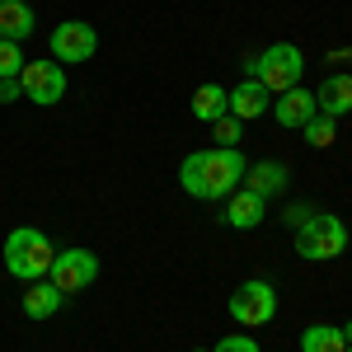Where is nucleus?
<instances>
[{
  "mask_svg": "<svg viewBox=\"0 0 352 352\" xmlns=\"http://www.w3.org/2000/svg\"><path fill=\"white\" fill-rule=\"evenodd\" d=\"M244 155L240 146H212V151H192L188 160L179 164V184L188 197H202V202H217V197H230V192L244 184Z\"/></svg>",
  "mask_w": 352,
  "mask_h": 352,
  "instance_id": "obj_1",
  "label": "nucleus"
},
{
  "mask_svg": "<svg viewBox=\"0 0 352 352\" xmlns=\"http://www.w3.org/2000/svg\"><path fill=\"white\" fill-rule=\"evenodd\" d=\"M52 258H56V249L43 230H33V226L10 230V240H5V268H10V277H19V282H43V277L52 272Z\"/></svg>",
  "mask_w": 352,
  "mask_h": 352,
  "instance_id": "obj_2",
  "label": "nucleus"
},
{
  "mask_svg": "<svg viewBox=\"0 0 352 352\" xmlns=\"http://www.w3.org/2000/svg\"><path fill=\"white\" fill-rule=\"evenodd\" d=\"M300 71H305V56H300L296 43H272V47H263V56L249 61V80H258L268 94H287V89H296Z\"/></svg>",
  "mask_w": 352,
  "mask_h": 352,
  "instance_id": "obj_3",
  "label": "nucleus"
},
{
  "mask_svg": "<svg viewBox=\"0 0 352 352\" xmlns=\"http://www.w3.org/2000/svg\"><path fill=\"white\" fill-rule=\"evenodd\" d=\"M348 249V226L329 212H310V217L296 226V254L310 258V263H324V258H338Z\"/></svg>",
  "mask_w": 352,
  "mask_h": 352,
  "instance_id": "obj_4",
  "label": "nucleus"
},
{
  "mask_svg": "<svg viewBox=\"0 0 352 352\" xmlns=\"http://www.w3.org/2000/svg\"><path fill=\"white\" fill-rule=\"evenodd\" d=\"M277 315V292H272L263 277H254V282H244L240 292L230 296V320L244 329H263Z\"/></svg>",
  "mask_w": 352,
  "mask_h": 352,
  "instance_id": "obj_5",
  "label": "nucleus"
},
{
  "mask_svg": "<svg viewBox=\"0 0 352 352\" xmlns=\"http://www.w3.org/2000/svg\"><path fill=\"white\" fill-rule=\"evenodd\" d=\"M94 277H99V254H89V249H61L52 258V272H47V282H52L61 296L85 292Z\"/></svg>",
  "mask_w": 352,
  "mask_h": 352,
  "instance_id": "obj_6",
  "label": "nucleus"
},
{
  "mask_svg": "<svg viewBox=\"0 0 352 352\" xmlns=\"http://www.w3.org/2000/svg\"><path fill=\"white\" fill-rule=\"evenodd\" d=\"M99 52V33L85 24V19H66V24L52 28V61L61 66H80Z\"/></svg>",
  "mask_w": 352,
  "mask_h": 352,
  "instance_id": "obj_7",
  "label": "nucleus"
},
{
  "mask_svg": "<svg viewBox=\"0 0 352 352\" xmlns=\"http://www.w3.org/2000/svg\"><path fill=\"white\" fill-rule=\"evenodd\" d=\"M19 85H24L28 104H43L47 109V104H56L66 94V71H61V61H24Z\"/></svg>",
  "mask_w": 352,
  "mask_h": 352,
  "instance_id": "obj_8",
  "label": "nucleus"
},
{
  "mask_svg": "<svg viewBox=\"0 0 352 352\" xmlns=\"http://www.w3.org/2000/svg\"><path fill=\"white\" fill-rule=\"evenodd\" d=\"M315 89H287V94H277V104H272V118L282 122V127H305L310 118H315Z\"/></svg>",
  "mask_w": 352,
  "mask_h": 352,
  "instance_id": "obj_9",
  "label": "nucleus"
},
{
  "mask_svg": "<svg viewBox=\"0 0 352 352\" xmlns=\"http://www.w3.org/2000/svg\"><path fill=\"white\" fill-rule=\"evenodd\" d=\"M263 202H268V197H258V192H249L240 184V188L226 197V226H235V230H254V226L263 221Z\"/></svg>",
  "mask_w": 352,
  "mask_h": 352,
  "instance_id": "obj_10",
  "label": "nucleus"
},
{
  "mask_svg": "<svg viewBox=\"0 0 352 352\" xmlns=\"http://www.w3.org/2000/svg\"><path fill=\"white\" fill-rule=\"evenodd\" d=\"M315 109L324 113V118H343V113H352V76H329L320 89H315Z\"/></svg>",
  "mask_w": 352,
  "mask_h": 352,
  "instance_id": "obj_11",
  "label": "nucleus"
},
{
  "mask_svg": "<svg viewBox=\"0 0 352 352\" xmlns=\"http://www.w3.org/2000/svg\"><path fill=\"white\" fill-rule=\"evenodd\" d=\"M263 109H272V94L258 80H240L230 89V118L249 122V118H263Z\"/></svg>",
  "mask_w": 352,
  "mask_h": 352,
  "instance_id": "obj_12",
  "label": "nucleus"
},
{
  "mask_svg": "<svg viewBox=\"0 0 352 352\" xmlns=\"http://www.w3.org/2000/svg\"><path fill=\"white\" fill-rule=\"evenodd\" d=\"M33 28H38V19H33V5L28 0H0V38L24 43Z\"/></svg>",
  "mask_w": 352,
  "mask_h": 352,
  "instance_id": "obj_13",
  "label": "nucleus"
},
{
  "mask_svg": "<svg viewBox=\"0 0 352 352\" xmlns=\"http://www.w3.org/2000/svg\"><path fill=\"white\" fill-rule=\"evenodd\" d=\"M244 188L258 192V197H272V192H282V188H287V164H277V160L249 164V169H244Z\"/></svg>",
  "mask_w": 352,
  "mask_h": 352,
  "instance_id": "obj_14",
  "label": "nucleus"
},
{
  "mask_svg": "<svg viewBox=\"0 0 352 352\" xmlns=\"http://www.w3.org/2000/svg\"><path fill=\"white\" fill-rule=\"evenodd\" d=\"M61 292H56L52 282L43 277V282H28V292H24V315L28 320H47V315H56L61 310Z\"/></svg>",
  "mask_w": 352,
  "mask_h": 352,
  "instance_id": "obj_15",
  "label": "nucleus"
},
{
  "mask_svg": "<svg viewBox=\"0 0 352 352\" xmlns=\"http://www.w3.org/2000/svg\"><path fill=\"white\" fill-rule=\"evenodd\" d=\"M230 113V89L226 85H202L197 94H192V118L197 122H217Z\"/></svg>",
  "mask_w": 352,
  "mask_h": 352,
  "instance_id": "obj_16",
  "label": "nucleus"
},
{
  "mask_svg": "<svg viewBox=\"0 0 352 352\" xmlns=\"http://www.w3.org/2000/svg\"><path fill=\"white\" fill-rule=\"evenodd\" d=\"M300 352H348V338L338 324H310L300 333Z\"/></svg>",
  "mask_w": 352,
  "mask_h": 352,
  "instance_id": "obj_17",
  "label": "nucleus"
},
{
  "mask_svg": "<svg viewBox=\"0 0 352 352\" xmlns=\"http://www.w3.org/2000/svg\"><path fill=\"white\" fill-rule=\"evenodd\" d=\"M300 132H305V141H310V146H320V151H324V146H333V132H338V122H333V118H324V113H315V118H310Z\"/></svg>",
  "mask_w": 352,
  "mask_h": 352,
  "instance_id": "obj_18",
  "label": "nucleus"
},
{
  "mask_svg": "<svg viewBox=\"0 0 352 352\" xmlns=\"http://www.w3.org/2000/svg\"><path fill=\"white\" fill-rule=\"evenodd\" d=\"M19 71H24V52H19V43L0 38V80H14Z\"/></svg>",
  "mask_w": 352,
  "mask_h": 352,
  "instance_id": "obj_19",
  "label": "nucleus"
},
{
  "mask_svg": "<svg viewBox=\"0 0 352 352\" xmlns=\"http://www.w3.org/2000/svg\"><path fill=\"white\" fill-rule=\"evenodd\" d=\"M212 127H217L221 146H240V118H230V113H226V118H217Z\"/></svg>",
  "mask_w": 352,
  "mask_h": 352,
  "instance_id": "obj_20",
  "label": "nucleus"
},
{
  "mask_svg": "<svg viewBox=\"0 0 352 352\" xmlns=\"http://www.w3.org/2000/svg\"><path fill=\"white\" fill-rule=\"evenodd\" d=\"M212 352H258V343H254L249 333H226V338H221Z\"/></svg>",
  "mask_w": 352,
  "mask_h": 352,
  "instance_id": "obj_21",
  "label": "nucleus"
},
{
  "mask_svg": "<svg viewBox=\"0 0 352 352\" xmlns=\"http://www.w3.org/2000/svg\"><path fill=\"white\" fill-rule=\"evenodd\" d=\"M14 99H24V85H19V76H14V80H0V104H14Z\"/></svg>",
  "mask_w": 352,
  "mask_h": 352,
  "instance_id": "obj_22",
  "label": "nucleus"
},
{
  "mask_svg": "<svg viewBox=\"0 0 352 352\" xmlns=\"http://www.w3.org/2000/svg\"><path fill=\"white\" fill-rule=\"evenodd\" d=\"M305 217H310V207H292V212H287V226L296 230V226H300V221H305Z\"/></svg>",
  "mask_w": 352,
  "mask_h": 352,
  "instance_id": "obj_23",
  "label": "nucleus"
},
{
  "mask_svg": "<svg viewBox=\"0 0 352 352\" xmlns=\"http://www.w3.org/2000/svg\"><path fill=\"white\" fill-rule=\"evenodd\" d=\"M343 338H348V343H352V320H348V324H343Z\"/></svg>",
  "mask_w": 352,
  "mask_h": 352,
  "instance_id": "obj_24",
  "label": "nucleus"
},
{
  "mask_svg": "<svg viewBox=\"0 0 352 352\" xmlns=\"http://www.w3.org/2000/svg\"><path fill=\"white\" fill-rule=\"evenodd\" d=\"M348 352H352V343H348Z\"/></svg>",
  "mask_w": 352,
  "mask_h": 352,
  "instance_id": "obj_25",
  "label": "nucleus"
}]
</instances>
